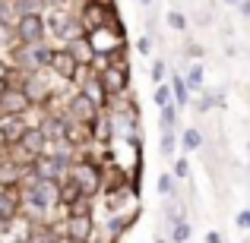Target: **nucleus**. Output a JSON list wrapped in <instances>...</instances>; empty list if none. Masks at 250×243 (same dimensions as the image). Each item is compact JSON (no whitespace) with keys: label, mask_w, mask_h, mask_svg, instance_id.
Masks as SVG:
<instances>
[{"label":"nucleus","mask_w":250,"mask_h":243,"mask_svg":"<svg viewBox=\"0 0 250 243\" xmlns=\"http://www.w3.org/2000/svg\"><path fill=\"white\" fill-rule=\"evenodd\" d=\"M111 6H117V3H102V0H83V3H80V22L85 25V35H89V32H95V29H104V25H108Z\"/></svg>","instance_id":"9"},{"label":"nucleus","mask_w":250,"mask_h":243,"mask_svg":"<svg viewBox=\"0 0 250 243\" xmlns=\"http://www.w3.org/2000/svg\"><path fill=\"white\" fill-rule=\"evenodd\" d=\"M13 29H16V41L32 48V44H42L48 38V19H44V13H25L16 19Z\"/></svg>","instance_id":"3"},{"label":"nucleus","mask_w":250,"mask_h":243,"mask_svg":"<svg viewBox=\"0 0 250 243\" xmlns=\"http://www.w3.org/2000/svg\"><path fill=\"white\" fill-rule=\"evenodd\" d=\"M51 57H54V48H51L48 41L32 44V63H35V70H48L51 67Z\"/></svg>","instance_id":"20"},{"label":"nucleus","mask_w":250,"mask_h":243,"mask_svg":"<svg viewBox=\"0 0 250 243\" xmlns=\"http://www.w3.org/2000/svg\"><path fill=\"white\" fill-rule=\"evenodd\" d=\"M206 243H225V240H222L219 231H209V234H206Z\"/></svg>","instance_id":"32"},{"label":"nucleus","mask_w":250,"mask_h":243,"mask_svg":"<svg viewBox=\"0 0 250 243\" xmlns=\"http://www.w3.org/2000/svg\"><path fill=\"white\" fill-rule=\"evenodd\" d=\"M98 114H102V108H95L80 89H73L70 95H63L61 117H70V120H80V123H95Z\"/></svg>","instance_id":"6"},{"label":"nucleus","mask_w":250,"mask_h":243,"mask_svg":"<svg viewBox=\"0 0 250 243\" xmlns=\"http://www.w3.org/2000/svg\"><path fill=\"white\" fill-rule=\"evenodd\" d=\"M225 104V98H222V92H212V89H203L200 98L193 101V108L200 111V114H209L212 108H222Z\"/></svg>","instance_id":"16"},{"label":"nucleus","mask_w":250,"mask_h":243,"mask_svg":"<svg viewBox=\"0 0 250 243\" xmlns=\"http://www.w3.org/2000/svg\"><path fill=\"white\" fill-rule=\"evenodd\" d=\"M152 101H155V108L174 104V92H171V85H168V82H162V85H155V89H152Z\"/></svg>","instance_id":"23"},{"label":"nucleus","mask_w":250,"mask_h":243,"mask_svg":"<svg viewBox=\"0 0 250 243\" xmlns=\"http://www.w3.org/2000/svg\"><path fill=\"white\" fill-rule=\"evenodd\" d=\"M83 63L73 57V51L70 48H54V57H51V67H48V73L54 76V79H61V82H80V76H83Z\"/></svg>","instance_id":"5"},{"label":"nucleus","mask_w":250,"mask_h":243,"mask_svg":"<svg viewBox=\"0 0 250 243\" xmlns=\"http://www.w3.org/2000/svg\"><path fill=\"white\" fill-rule=\"evenodd\" d=\"M29 127H32L29 117H0V149L19 146Z\"/></svg>","instance_id":"11"},{"label":"nucleus","mask_w":250,"mask_h":243,"mask_svg":"<svg viewBox=\"0 0 250 243\" xmlns=\"http://www.w3.org/2000/svg\"><path fill=\"white\" fill-rule=\"evenodd\" d=\"M76 89L83 92L85 98H89L95 108H102V111H108L111 108V98H108V92H104V85L102 79H98V73L92 67H85L83 70V76H80V82H76Z\"/></svg>","instance_id":"10"},{"label":"nucleus","mask_w":250,"mask_h":243,"mask_svg":"<svg viewBox=\"0 0 250 243\" xmlns=\"http://www.w3.org/2000/svg\"><path fill=\"white\" fill-rule=\"evenodd\" d=\"M238 10H241V16H244V19H250V0H241Z\"/></svg>","instance_id":"33"},{"label":"nucleus","mask_w":250,"mask_h":243,"mask_svg":"<svg viewBox=\"0 0 250 243\" xmlns=\"http://www.w3.org/2000/svg\"><path fill=\"white\" fill-rule=\"evenodd\" d=\"M152 243H171L168 237H152Z\"/></svg>","instance_id":"34"},{"label":"nucleus","mask_w":250,"mask_h":243,"mask_svg":"<svg viewBox=\"0 0 250 243\" xmlns=\"http://www.w3.org/2000/svg\"><path fill=\"white\" fill-rule=\"evenodd\" d=\"M63 48H70V51H73V57H76V60H80L83 63V67H92V63H95V51H92V44H89V38H76V41H70V44H63Z\"/></svg>","instance_id":"15"},{"label":"nucleus","mask_w":250,"mask_h":243,"mask_svg":"<svg viewBox=\"0 0 250 243\" xmlns=\"http://www.w3.org/2000/svg\"><path fill=\"white\" fill-rule=\"evenodd\" d=\"M61 3H76V0H61Z\"/></svg>","instance_id":"38"},{"label":"nucleus","mask_w":250,"mask_h":243,"mask_svg":"<svg viewBox=\"0 0 250 243\" xmlns=\"http://www.w3.org/2000/svg\"><path fill=\"white\" fill-rule=\"evenodd\" d=\"M177 117H181V108H177V104H165V108H159V127H162V133L177 130Z\"/></svg>","instance_id":"19"},{"label":"nucleus","mask_w":250,"mask_h":243,"mask_svg":"<svg viewBox=\"0 0 250 243\" xmlns=\"http://www.w3.org/2000/svg\"><path fill=\"white\" fill-rule=\"evenodd\" d=\"M85 38H89V44H92L95 54L108 57V54H114L121 44H127V29H111V25H104V29L89 32Z\"/></svg>","instance_id":"7"},{"label":"nucleus","mask_w":250,"mask_h":243,"mask_svg":"<svg viewBox=\"0 0 250 243\" xmlns=\"http://www.w3.org/2000/svg\"><path fill=\"white\" fill-rule=\"evenodd\" d=\"M168 76H171V73H168V63L162 60V57H155L152 67H149V79H152V85H162Z\"/></svg>","instance_id":"24"},{"label":"nucleus","mask_w":250,"mask_h":243,"mask_svg":"<svg viewBox=\"0 0 250 243\" xmlns=\"http://www.w3.org/2000/svg\"><path fill=\"white\" fill-rule=\"evenodd\" d=\"M184 79H187L190 92H203V89H206V67H203L200 60H196V63H190V67H187V73H184Z\"/></svg>","instance_id":"17"},{"label":"nucleus","mask_w":250,"mask_h":243,"mask_svg":"<svg viewBox=\"0 0 250 243\" xmlns=\"http://www.w3.org/2000/svg\"><path fill=\"white\" fill-rule=\"evenodd\" d=\"M247 168H250V149H247Z\"/></svg>","instance_id":"37"},{"label":"nucleus","mask_w":250,"mask_h":243,"mask_svg":"<svg viewBox=\"0 0 250 243\" xmlns=\"http://www.w3.org/2000/svg\"><path fill=\"white\" fill-rule=\"evenodd\" d=\"M177 146H181V136H177L174 130H171V133H162V139H159V152L165 155V158H174Z\"/></svg>","instance_id":"22"},{"label":"nucleus","mask_w":250,"mask_h":243,"mask_svg":"<svg viewBox=\"0 0 250 243\" xmlns=\"http://www.w3.org/2000/svg\"><path fill=\"white\" fill-rule=\"evenodd\" d=\"M136 51H140V54H152V38L140 35V38H136Z\"/></svg>","instance_id":"29"},{"label":"nucleus","mask_w":250,"mask_h":243,"mask_svg":"<svg viewBox=\"0 0 250 243\" xmlns=\"http://www.w3.org/2000/svg\"><path fill=\"white\" fill-rule=\"evenodd\" d=\"M203 142L206 139H203V133L196 127H184L181 130V152H200Z\"/></svg>","instance_id":"18"},{"label":"nucleus","mask_w":250,"mask_h":243,"mask_svg":"<svg viewBox=\"0 0 250 243\" xmlns=\"http://www.w3.org/2000/svg\"><path fill=\"white\" fill-rule=\"evenodd\" d=\"M190 234H193L190 221H187V218H177L174 224H171V234H168V240H171V243H187V240H190Z\"/></svg>","instance_id":"21"},{"label":"nucleus","mask_w":250,"mask_h":243,"mask_svg":"<svg viewBox=\"0 0 250 243\" xmlns=\"http://www.w3.org/2000/svg\"><path fill=\"white\" fill-rule=\"evenodd\" d=\"M140 3H143V6H152V0H140Z\"/></svg>","instance_id":"36"},{"label":"nucleus","mask_w":250,"mask_h":243,"mask_svg":"<svg viewBox=\"0 0 250 243\" xmlns=\"http://www.w3.org/2000/svg\"><path fill=\"white\" fill-rule=\"evenodd\" d=\"M168 85H171V92H174V104L181 111L187 108V104H193V92H190V85H187V79H184L181 73H171Z\"/></svg>","instance_id":"14"},{"label":"nucleus","mask_w":250,"mask_h":243,"mask_svg":"<svg viewBox=\"0 0 250 243\" xmlns=\"http://www.w3.org/2000/svg\"><path fill=\"white\" fill-rule=\"evenodd\" d=\"M184 57H193V60H200V57H203V48H200V44H187V48H184Z\"/></svg>","instance_id":"30"},{"label":"nucleus","mask_w":250,"mask_h":243,"mask_svg":"<svg viewBox=\"0 0 250 243\" xmlns=\"http://www.w3.org/2000/svg\"><path fill=\"white\" fill-rule=\"evenodd\" d=\"M98 79H102L104 92H108V98L114 101V98H124L130 92V82H133V67H127V63H104L102 70H95Z\"/></svg>","instance_id":"2"},{"label":"nucleus","mask_w":250,"mask_h":243,"mask_svg":"<svg viewBox=\"0 0 250 243\" xmlns=\"http://www.w3.org/2000/svg\"><path fill=\"white\" fill-rule=\"evenodd\" d=\"M171 174H174L177 180H187V177H190V161L184 158V155H177L174 164H171Z\"/></svg>","instance_id":"27"},{"label":"nucleus","mask_w":250,"mask_h":243,"mask_svg":"<svg viewBox=\"0 0 250 243\" xmlns=\"http://www.w3.org/2000/svg\"><path fill=\"white\" fill-rule=\"evenodd\" d=\"M67 177L83 189L85 199H95V196H102V189H104V168L95 164V161H89V158H83V155L76 158V164L70 168Z\"/></svg>","instance_id":"1"},{"label":"nucleus","mask_w":250,"mask_h":243,"mask_svg":"<svg viewBox=\"0 0 250 243\" xmlns=\"http://www.w3.org/2000/svg\"><path fill=\"white\" fill-rule=\"evenodd\" d=\"M234 224H238L241 231H250V208H241L238 218H234Z\"/></svg>","instance_id":"28"},{"label":"nucleus","mask_w":250,"mask_h":243,"mask_svg":"<svg viewBox=\"0 0 250 243\" xmlns=\"http://www.w3.org/2000/svg\"><path fill=\"white\" fill-rule=\"evenodd\" d=\"M61 142L83 155L85 149L95 146V139H92V123H80V120H70V117H61Z\"/></svg>","instance_id":"4"},{"label":"nucleus","mask_w":250,"mask_h":243,"mask_svg":"<svg viewBox=\"0 0 250 243\" xmlns=\"http://www.w3.org/2000/svg\"><path fill=\"white\" fill-rule=\"evenodd\" d=\"M114 136H117V123L114 117L108 114V111H102L98 114V120L92 123V139H95V146H114Z\"/></svg>","instance_id":"12"},{"label":"nucleus","mask_w":250,"mask_h":243,"mask_svg":"<svg viewBox=\"0 0 250 243\" xmlns=\"http://www.w3.org/2000/svg\"><path fill=\"white\" fill-rule=\"evenodd\" d=\"M155 189H159V196H165V199L174 196L177 193V177L174 174H162L159 180H155Z\"/></svg>","instance_id":"25"},{"label":"nucleus","mask_w":250,"mask_h":243,"mask_svg":"<svg viewBox=\"0 0 250 243\" xmlns=\"http://www.w3.org/2000/svg\"><path fill=\"white\" fill-rule=\"evenodd\" d=\"M247 243H250V237H247Z\"/></svg>","instance_id":"39"},{"label":"nucleus","mask_w":250,"mask_h":243,"mask_svg":"<svg viewBox=\"0 0 250 243\" xmlns=\"http://www.w3.org/2000/svg\"><path fill=\"white\" fill-rule=\"evenodd\" d=\"M10 70H13V63L6 57H0V79H10Z\"/></svg>","instance_id":"31"},{"label":"nucleus","mask_w":250,"mask_h":243,"mask_svg":"<svg viewBox=\"0 0 250 243\" xmlns=\"http://www.w3.org/2000/svg\"><path fill=\"white\" fill-rule=\"evenodd\" d=\"M35 111V101L25 95V89H6L0 95V117H29Z\"/></svg>","instance_id":"8"},{"label":"nucleus","mask_w":250,"mask_h":243,"mask_svg":"<svg viewBox=\"0 0 250 243\" xmlns=\"http://www.w3.org/2000/svg\"><path fill=\"white\" fill-rule=\"evenodd\" d=\"M19 146H22L32 158H35V155L48 152V136H44V130L38 127V123H32V127L25 130V136H22V142H19Z\"/></svg>","instance_id":"13"},{"label":"nucleus","mask_w":250,"mask_h":243,"mask_svg":"<svg viewBox=\"0 0 250 243\" xmlns=\"http://www.w3.org/2000/svg\"><path fill=\"white\" fill-rule=\"evenodd\" d=\"M165 22H168V29H174V32H187V16L177 13V10H168L165 13Z\"/></svg>","instance_id":"26"},{"label":"nucleus","mask_w":250,"mask_h":243,"mask_svg":"<svg viewBox=\"0 0 250 243\" xmlns=\"http://www.w3.org/2000/svg\"><path fill=\"white\" fill-rule=\"evenodd\" d=\"M222 3H231V6H241V0H222Z\"/></svg>","instance_id":"35"}]
</instances>
